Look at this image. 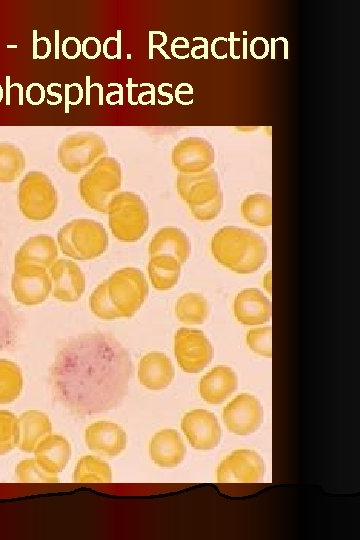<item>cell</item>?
Segmentation results:
<instances>
[{"mask_svg": "<svg viewBox=\"0 0 360 540\" xmlns=\"http://www.w3.org/2000/svg\"><path fill=\"white\" fill-rule=\"evenodd\" d=\"M54 298L76 302L85 291V276L77 263L68 259H57L48 270Z\"/></svg>", "mask_w": 360, "mask_h": 540, "instance_id": "obj_16", "label": "cell"}, {"mask_svg": "<svg viewBox=\"0 0 360 540\" xmlns=\"http://www.w3.org/2000/svg\"><path fill=\"white\" fill-rule=\"evenodd\" d=\"M148 251L151 256L168 255L181 265L191 253V243L187 235L179 228L167 226L159 229L150 240Z\"/></svg>", "mask_w": 360, "mask_h": 540, "instance_id": "obj_23", "label": "cell"}, {"mask_svg": "<svg viewBox=\"0 0 360 540\" xmlns=\"http://www.w3.org/2000/svg\"><path fill=\"white\" fill-rule=\"evenodd\" d=\"M109 297L121 317H132L148 296V283L141 270L125 267L106 279Z\"/></svg>", "mask_w": 360, "mask_h": 540, "instance_id": "obj_9", "label": "cell"}, {"mask_svg": "<svg viewBox=\"0 0 360 540\" xmlns=\"http://www.w3.org/2000/svg\"><path fill=\"white\" fill-rule=\"evenodd\" d=\"M172 164L182 174L204 172L212 167L215 151L210 142L201 137H186L172 150Z\"/></svg>", "mask_w": 360, "mask_h": 540, "instance_id": "obj_13", "label": "cell"}, {"mask_svg": "<svg viewBox=\"0 0 360 540\" xmlns=\"http://www.w3.org/2000/svg\"><path fill=\"white\" fill-rule=\"evenodd\" d=\"M18 444L24 452H34L36 446L51 434L52 424L49 417L37 410H28L18 417Z\"/></svg>", "mask_w": 360, "mask_h": 540, "instance_id": "obj_25", "label": "cell"}, {"mask_svg": "<svg viewBox=\"0 0 360 540\" xmlns=\"http://www.w3.org/2000/svg\"><path fill=\"white\" fill-rule=\"evenodd\" d=\"M108 225L116 239L136 242L149 227V212L145 202L136 193L120 191L107 206Z\"/></svg>", "mask_w": 360, "mask_h": 540, "instance_id": "obj_5", "label": "cell"}, {"mask_svg": "<svg viewBox=\"0 0 360 540\" xmlns=\"http://www.w3.org/2000/svg\"><path fill=\"white\" fill-rule=\"evenodd\" d=\"M263 287L268 293L271 292V272H267L263 277Z\"/></svg>", "mask_w": 360, "mask_h": 540, "instance_id": "obj_37", "label": "cell"}, {"mask_svg": "<svg viewBox=\"0 0 360 540\" xmlns=\"http://www.w3.org/2000/svg\"><path fill=\"white\" fill-rule=\"evenodd\" d=\"M175 314L182 323L201 324L208 318L209 305L202 294L195 292L185 293L176 301Z\"/></svg>", "mask_w": 360, "mask_h": 540, "instance_id": "obj_27", "label": "cell"}, {"mask_svg": "<svg viewBox=\"0 0 360 540\" xmlns=\"http://www.w3.org/2000/svg\"><path fill=\"white\" fill-rule=\"evenodd\" d=\"M122 184L120 163L113 157H102L80 178L78 190L83 202L91 209L106 213L109 201Z\"/></svg>", "mask_w": 360, "mask_h": 540, "instance_id": "obj_6", "label": "cell"}, {"mask_svg": "<svg viewBox=\"0 0 360 540\" xmlns=\"http://www.w3.org/2000/svg\"><path fill=\"white\" fill-rule=\"evenodd\" d=\"M266 466L253 450L238 449L227 455L217 467L220 483H255L262 479Z\"/></svg>", "mask_w": 360, "mask_h": 540, "instance_id": "obj_11", "label": "cell"}, {"mask_svg": "<svg viewBox=\"0 0 360 540\" xmlns=\"http://www.w3.org/2000/svg\"><path fill=\"white\" fill-rule=\"evenodd\" d=\"M222 418L230 432L248 435L255 432L261 425L263 409L255 396L242 393L224 407Z\"/></svg>", "mask_w": 360, "mask_h": 540, "instance_id": "obj_14", "label": "cell"}, {"mask_svg": "<svg viewBox=\"0 0 360 540\" xmlns=\"http://www.w3.org/2000/svg\"><path fill=\"white\" fill-rule=\"evenodd\" d=\"M211 252L223 267L238 274H251L264 264L268 250L266 241L256 232L225 226L213 235Z\"/></svg>", "mask_w": 360, "mask_h": 540, "instance_id": "obj_2", "label": "cell"}, {"mask_svg": "<svg viewBox=\"0 0 360 540\" xmlns=\"http://www.w3.org/2000/svg\"><path fill=\"white\" fill-rule=\"evenodd\" d=\"M137 374L141 385L157 391L171 384L175 371L171 360L164 353L152 351L140 359Z\"/></svg>", "mask_w": 360, "mask_h": 540, "instance_id": "obj_20", "label": "cell"}, {"mask_svg": "<svg viewBox=\"0 0 360 540\" xmlns=\"http://www.w3.org/2000/svg\"><path fill=\"white\" fill-rule=\"evenodd\" d=\"M18 418L10 411L0 410V455L10 452L18 444Z\"/></svg>", "mask_w": 360, "mask_h": 540, "instance_id": "obj_34", "label": "cell"}, {"mask_svg": "<svg viewBox=\"0 0 360 540\" xmlns=\"http://www.w3.org/2000/svg\"><path fill=\"white\" fill-rule=\"evenodd\" d=\"M107 153L105 140L99 134L78 132L66 136L60 142L57 156L66 171L78 174L88 170Z\"/></svg>", "mask_w": 360, "mask_h": 540, "instance_id": "obj_8", "label": "cell"}, {"mask_svg": "<svg viewBox=\"0 0 360 540\" xmlns=\"http://www.w3.org/2000/svg\"><path fill=\"white\" fill-rule=\"evenodd\" d=\"M89 306L92 313L100 319L113 320L121 317L109 297L106 280L91 293Z\"/></svg>", "mask_w": 360, "mask_h": 540, "instance_id": "obj_32", "label": "cell"}, {"mask_svg": "<svg viewBox=\"0 0 360 540\" xmlns=\"http://www.w3.org/2000/svg\"><path fill=\"white\" fill-rule=\"evenodd\" d=\"M246 343L254 353L271 357L272 328L270 326H262L250 329L246 334Z\"/></svg>", "mask_w": 360, "mask_h": 540, "instance_id": "obj_36", "label": "cell"}, {"mask_svg": "<svg viewBox=\"0 0 360 540\" xmlns=\"http://www.w3.org/2000/svg\"><path fill=\"white\" fill-rule=\"evenodd\" d=\"M149 454L156 465L172 468L183 461L186 446L176 430L163 429L155 433L150 440Z\"/></svg>", "mask_w": 360, "mask_h": 540, "instance_id": "obj_22", "label": "cell"}, {"mask_svg": "<svg viewBox=\"0 0 360 540\" xmlns=\"http://www.w3.org/2000/svg\"><path fill=\"white\" fill-rule=\"evenodd\" d=\"M233 312L237 321L243 325H262L271 318V303L260 290L246 288L236 295Z\"/></svg>", "mask_w": 360, "mask_h": 540, "instance_id": "obj_18", "label": "cell"}, {"mask_svg": "<svg viewBox=\"0 0 360 540\" xmlns=\"http://www.w3.org/2000/svg\"><path fill=\"white\" fill-rule=\"evenodd\" d=\"M243 218L258 227H268L272 224V202L267 194L255 193L248 195L241 203Z\"/></svg>", "mask_w": 360, "mask_h": 540, "instance_id": "obj_28", "label": "cell"}, {"mask_svg": "<svg viewBox=\"0 0 360 540\" xmlns=\"http://www.w3.org/2000/svg\"><path fill=\"white\" fill-rule=\"evenodd\" d=\"M11 288L20 304L26 306L41 304L52 289L49 272L37 266L16 267L11 278Z\"/></svg>", "mask_w": 360, "mask_h": 540, "instance_id": "obj_12", "label": "cell"}, {"mask_svg": "<svg viewBox=\"0 0 360 540\" xmlns=\"http://www.w3.org/2000/svg\"><path fill=\"white\" fill-rule=\"evenodd\" d=\"M238 378L228 366L218 365L206 373L198 384L201 398L210 404H220L237 389Z\"/></svg>", "mask_w": 360, "mask_h": 540, "instance_id": "obj_21", "label": "cell"}, {"mask_svg": "<svg viewBox=\"0 0 360 540\" xmlns=\"http://www.w3.org/2000/svg\"><path fill=\"white\" fill-rule=\"evenodd\" d=\"M181 429L190 445L198 450L215 448L221 438V428L216 416L205 409L187 412L181 420Z\"/></svg>", "mask_w": 360, "mask_h": 540, "instance_id": "obj_15", "label": "cell"}, {"mask_svg": "<svg viewBox=\"0 0 360 540\" xmlns=\"http://www.w3.org/2000/svg\"><path fill=\"white\" fill-rule=\"evenodd\" d=\"M176 189L195 219L210 221L219 215L223 193L213 168L200 173L178 174Z\"/></svg>", "mask_w": 360, "mask_h": 540, "instance_id": "obj_3", "label": "cell"}, {"mask_svg": "<svg viewBox=\"0 0 360 540\" xmlns=\"http://www.w3.org/2000/svg\"><path fill=\"white\" fill-rule=\"evenodd\" d=\"M73 478L78 483H106L111 481L112 472L104 460L85 455L77 462Z\"/></svg>", "mask_w": 360, "mask_h": 540, "instance_id": "obj_29", "label": "cell"}, {"mask_svg": "<svg viewBox=\"0 0 360 540\" xmlns=\"http://www.w3.org/2000/svg\"><path fill=\"white\" fill-rule=\"evenodd\" d=\"M25 169V156L15 145L0 142V182L16 180Z\"/></svg>", "mask_w": 360, "mask_h": 540, "instance_id": "obj_31", "label": "cell"}, {"mask_svg": "<svg viewBox=\"0 0 360 540\" xmlns=\"http://www.w3.org/2000/svg\"><path fill=\"white\" fill-rule=\"evenodd\" d=\"M57 204V191L45 173L30 171L24 175L18 187V205L27 219L47 220L54 215Z\"/></svg>", "mask_w": 360, "mask_h": 540, "instance_id": "obj_7", "label": "cell"}, {"mask_svg": "<svg viewBox=\"0 0 360 540\" xmlns=\"http://www.w3.org/2000/svg\"><path fill=\"white\" fill-rule=\"evenodd\" d=\"M131 374L127 349L109 333L89 332L62 343L49 368V385L64 409L87 416L116 408Z\"/></svg>", "mask_w": 360, "mask_h": 540, "instance_id": "obj_1", "label": "cell"}, {"mask_svg": "<svg viewBox=\"0 0 360 540\" xmlns=\"http://www.w3.org/2000/svg\"><path fill=\"white\" fill-rule=\"evenodd\" d=\"M16 476L20 482L54 483L58 481L57 475L47 473L36 459L20 461L16 466Z\"/></svg>", "mask_w": 360, "mask_h": 540, "instance_id": "obj_35", "label": "cell"}, {"mask_svg": "<svg viewBox=\"0 0 360 540\" xmlns=\"http://www.w3.org/2000/svg\"><path fill=\"white\" fill-rule=\"evenodd\" d=\"M58 258V245L55 239L39 234L27 239L15 254L14 267L37 266L49 269Z\"/></svg>", "mask_w": 360, "mask_h": 540, "instance_id": "obj_19", "label": "cell"}, {"mask_svg": "<svg viewBox=\"0 0 360 540\" xmlns=\"http://www.w3.org/2000/svg\"><path fill=\"white\" fill-rule=\"evenodd\" d=\"M108 243L104 226L92 219L71 220L57 234V245L61 252L74 260L95 259L104 254Z\"/></svg>", "mask_w": 360, "mask_h": 540, "instance_id": "obj_4", "label": "cell"}, {"mask_svg": "<svg viewBox=\"0 0 360 540\" xmlns=\"http://www.w3.org/2000/svg\"><path fill=\"white\" fill-rule=\"evenodd\" d=\"M85 443L92 451L112 458L125 449L127 436L120 425L110 421H98L86 428Z\"/></svg>", "mask_w": 360, "mask_h": 540, "instance_id": "obj_17", "label": "cell"}, {"mask_svg": "<svg viewBox=\"0 0 360 540\" xmlns=\"http://www.w3.org/2000/svg\"><path fill=\"white\" fill-rule=\"evenodd\" d=\"M174 354L184 372L195 374L211 362L213 347L203 331L182 327L174 336Z\"/></svg>", "mask_w": 360, "mask_h": 540, "instance_id": "obj_10", "label": "cell"}, {"mask_svg": "<svg viewBox=\"0 0 360 540\" xmlns=\"http://www.w3.org/2000/svg\"><path fill=\"white\" fill-rule=\"evenodd\" d=\"M35 459L49 474L57 475L67 465L71 456V446L61 435L50 434L38 443Z\"/></svg>", "mask_w": 360, "mask_h": 540, "instance_id": "obj_24", "label": "cell"}, {"mask_svg": "<svg viewBox=\"0 0 360 540\" xmlns=\"http://www.w3.org/2000/svg\"><path fill=\"white\" fill-rule=\"evenodd\" d=\"M19 323L11 305L0 296V351L14 343Z\"/></svg>", "mask_w": 360, "mask_h": 540, "instance_id": "obj_33", "label": "cell"}, {"mask_svg": "<svg viewBox=\"0 0 360 540\" xmlns=\"http://www.w3.org/2000/svg\"><path fill=\"white\" fill-rule=\"evenodd\" d=\"M147 271L152 286L160 291L173 288L180 277L181 264L172 256H151Z\"/></svg>", "mask_w": 360, "mask_h": 540, "instance_id": "obj_26", "label": "cell"}, {"mask_svg": "<svg viewBox=\"0 0 360 540\" xmlns=\"http://www.w3.org/2000/svg\"><path fill=\"white\" fill-rule=\"evenodd\" d=\"M23 388V375L20 367L9 360L0 359V404L16 400Z\"/></svg>", "mask_w": 360, "mask_h": 540, "instance_id": "obj_30", "label": "cell"}]
</instances>
